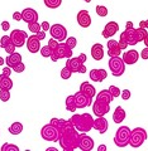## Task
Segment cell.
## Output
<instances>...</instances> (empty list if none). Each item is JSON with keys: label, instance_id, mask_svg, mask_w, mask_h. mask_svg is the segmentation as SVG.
<instances>
[{"label": "cell", "instance_id": "5b68a950", "mask_svg": "<svg viewBox=\"0 0 148 151\" xmlns=\"http://www.w3.org/2000/svg\"><path fill=\"white\" fill-rule=\"evenodd\" d=\"M131 129L128 126H120L117 130V134L114 136V144L118 147H125L129 145V137H131Z\"/></svg>", "mask_w": 148, "mask_h": 151}, {"label": "cell", "instance_id": "c3c4849f", "mask_svg": "<svg viewBox=\"0 0 148 151\" xmlns=\"http://www.w3.org/2000/svg\"><path fill=\"white\" fill-rule=\"evenodd\" d=\"M139 55H141L144 60H146V59H148V48H147V47H146V48L141 52V54H139Z\"/></svg>", "mask_w": 148, "mask_h": 151}, {"label": "cell", "instance_id": "44dd1931", "mask_svg": "<svg viewBox=\"0 0 148 151\" xmlns=\"http://www.w3.org/2000/svg\"><path fill=\"white\" fill-rule=\"evenodd\" d=\"M108 127H109V124H108V120L105 119L104 116H100L98 117L96 120H94V127L96 131H99L100 134H105L108 131Z\"/></svg>", "mask_w": 148, "mask_h": 151}, {"label": "cell", "instance_id": "8d00e7d4", "mask_svg": "<svg viewBox=\"0 0 148 151\" xmlns=\"http://www.w3.org/2000/svg\"><path fill=\"white\" fill-rule=\"evenodd\" d=\"M10 43H13V42H12L9 35H3L1 38H0V47H3V48H5V47L9 45Z\"/></svg>", "mask_w": 148, "mask_h": 151}, {"label": "cell", "instance_id": "cb8c5ba5", "mask_svg": "<svg viewBox=\"0 0 148 151\" xmlns=\"http://www.w3.org/2000/svg\"><path fill=\"white\" fill-rule=\"evenodd\" d=\"M80 92H82L84 94H86L90 98L95 97V93H96V89L93 84H90L89 82H82L80 84Z\"/></svg>", "mask_w": 148, "mask_h": 151}, {"label": "cell", "instance_id": "8fae6325", "mask_svg": "<svg viewBox=\"0 0 148 151\" xmlns=\"http://www.w3.org/2000/svg\"><path fill=\"white\" fill-rule=\"evenodd\" d=\"M10 39L13 42V44L19 48V47H23L24 43H27V39H28V35L24 30H20V29H14L10 32Z\"/></svg>", "mask_w": 148, "mask_h": 151}, {"label": "cell", "instance_id": "30bf717a", "mask_svg": "<svg viewBox=\"0 0 148 151\" xmlns=\"http://www.w3.org/2000/svg\"><path fill=\"white\" fill-rule=\"evenodd\" d=\"M50 34L51 38L58 40V42H63L67 39V29L62 25V24H53L50 28Z\"/></svg>", "mask_w": 148, "mask_h": 151}, {"label": "cell", "instance_id": "2e32d148", "mask_svg": "<svg viewBox=\"0 0 148 151\" xmlns=\"http://www.w3.org/2000/svg\"><path fill=\"white\" fill-rule=\"evenodd\" d=\"M22 20H24L28 24L38 22V13L32 8H26L24 10H22Z\"/></svg>", "mask_w": 148, "mask_h": 151}, {"label": "cell", "instance_id": "8992f818", "mask_svg": "<svg viewBox=\"0 0 148 151\" xmlns=\"http://www.w3.org/2000/svg\"><path fill=\"white\" fill-rule=\"evenodd\" d=\"M71 57H72V49L66 43H60L58 47L53 50V53H52L50 58H51V60H53V62H57L58 59H62V58L69 59Z\"/></svg>", "mask_w": 148, "mask_h": 151}, {"label": "cell", "instance_id": "11a10c76", "mask_svg": "<svg viewBox=\"0 0 148 151\" xmlns=\"http://www.w3.org/2000/svg\"><path fill=\"white\" fill-rule=\"evenodd\" d=\"M143 42H144V44H146V47H147V48H148V34L146 35V38H144V39H143Z\"/></svg>", "mask_w": 148, "mask_h": 151}, {"label": "cell", "instance_id": "277c9868", "mask_svg": "<svg viewBox=\"0 0 148 151\" xmlns=\"http://www.w3.org/2000/svg\"><path fill=\"white\" fill-rule=\"evenodd\" d=\"M148 135L147 131L143 127H136L134 130L131 131V137H129V145L132 147H141L143 142L147 140Z\"/></svg>", "mask_w": 148, "mask_h": 151}, {"label": "cell", "instance_id": "681fc988", "mask_svg": "<svg viewBox=\"0 0 148 151\" xmlns=\"http://www.w3.org/2000/svg\"><path fill=\"white\" fill-rule=\"evenodd\" d=\"M36 35L38 37V39H39V40H43L44 38H46V32H44V30H39Z\"/></svg>", "mask_w": 148, "mask_h": 151}, {"label": "cell", "instance_id": "4316f807", "mask_svg": "<svg viewBox=\"0 0 148 151\" xmlns=\"http://www.w3.org/2000/svg\"><path fill=\"white\" fill-rule=\"evenodd\" d=\"M113 98H114V97L112 96V93L109 92V89H103V91H100V92L96 94V101L109 103V105H110V102L113 101Z\"/></svg>", "mask_w": 148, "mask_h": 151}, {"label": "cell", "instance_id": "f35d334b", "mask_svg": "<svg viewBox=\"0 0 148 151\" xmlns=\"http://www.w3.org/2000/svg\"><path fill=\"white\" fill-rule=\"evenodd\" d=\"M71 74H72V72H71V70L65 65V67L62 68V70H61V78L62 79H69L71 77Z\"/></svg>", "mask_w": 148, "mask_h": 151}, {"label": "cell", "instance_id": "91938a15", "mask_svg": "<svg viewBox=\"0 0 148 151\" xmlns=\"http://www.w3.org/2000/svg\"><path fill=\"white\" fill-rule=\"evenodd\" d=\"M84 1H85V3H90V1H91V0H84Z\"/></svg>", "mask_w": 148, "mask_h": 151}, {"label": "cell", "instance_id": "f5cc1de1", "mask_svg": "<svg viewBox=\"0 0 148 151\" xmlns=\"http://www.w3.org/2000/svg\"><path fill=\"white\" fill-rule=\"evenodd\" d=\"M139 28H142V29H146V20H141L139 22Z\"/></svg>", "mask_w": 148, "mask_h": 151}, {"label": "cell", "instance_id": "e575fe53", "mask_svg": "<svg viewBox=\"0 0 148 151\" xmlns=\"http://www.w3.org/2000/svg\"><path fill=\"white\" fill-rule=\"evenodd\" d=\"M10 100V92L8 89H0V101L8 102Z\"/></svg>", "mask_w": 148, "mask_h": 151}, {"label": "cell", "instance_id": "603a6c76", "mask_svg": "<svg viewBox=\"0 0 148 151\" xmlns=\"http://www.w3.org/2000/svg\"><path fill=\"white\" fill-rule=\"evenodd\" d=\"M91 57L94 60H101L104 58V47L100 43H95L91 47Z\"/></svg>", "mask_w": 148, "mask_h": 151}, {"label": "cell", "instance_id": "6f0895ef", "mask_svg": "<svg viewBox=\"0 0 148 151\" xmlns=\"http://www.w3.org/2000/svg\"><path fill=\"white\" fill-rule=\"evenodd\" d=\"M47 151H57V149L56 147H48V149H47Z\"/></svg>", "mask_w": 148, "mask_h": 151}, {"label": "cell", "instance_id": "d4e9b609", "mask_svg": "<svg viewBox=\"0 0 148 151\" xmlns=\"http://www.w3.org/2000/svg\"><path fill=\"white\" fill-rule=\"evenodd\" d=\"M20 62H22V55L19 53H17V52L9 54L5 58V63H7L8 67H10V68H14L18 63H20Z\"/></svg>", "mask_w": 148, "mask_h": 151}, {"label": "cell", "instance_id": "f546056e", "mask_svg": "<svg viewBox=\"0 0 148 151\" xmlns=\"http://www.w3.org/2000/svg\"><path fill=\"white\" fill-rule=\"evenodd\" d=\"M22 131H23V125L20 122H14V124H12L10 127H9V132H10L12 135H19Z\"/></svg>", "mask_w": 148, "mask_h": 151}, {"label": "cell", "instance_id": "ac0fdd59", "mask_svg": "<svg viewBox=\"0 0 148 151\" xmlns=\"http://www.w3.org/2000/svg\"><path fill=\"white\" fill-rule=\"evenodd\" d=\"M139 57H141L139 53H138L136 49H132V50L124 52L122 59L125 64H136L138 62V59H139Z\"/></svg>", "mask_w": 148, "mask_h": 151}, {"label": "cell", "instance_id": "7dc6e473", "mask_svg": "<svg viewBox=\"0 0 148 151\" xmlns=\"http://www.w3.org/2000/svg\"><path fill=\"white\" fill-rule=\"evenodd\" d=\"M13 19L17 22H20L22 20V12H15L13 14Z\"/></svg>", "mask_w": 148, "mask_h": 151}, {"label": "cell", "instance_id": "5bb4252c", "mask_svg": "<svg viewBox=\"0 0 148 151\" xmlns=\"http://www.w3.org/2000/svg\"><path fill=\"white\" fill-rule=\"evenodd\" d=\"M109 111H110V106H109V103L100 102V101H96V100H95V103L93 105V112H94L98 117H100V116H105Z\"/></svg>", "mask_w": 148, "mask_h": 151}, {"label": "cell", "instance_id": "60d3db41", "mask_svg": "<svg viewBox=\"0 0 148 151\" xmlns=\"http://www.w3.org/2000/svg\"><path fill=\"white\" fill-rule=\"evenodd\" d=\"M13 70H14L15 73H22V72H24V70H26V65H24V63H23V62L18 63L15 67L13 68Z\"/></svg>", "mask_w": 148, "mask_h": 151}, {"label": "cell", "instance_id": "816d5d0a", "mask_svg": "<svg viewBox=\"0 0 148 151\" xmlns=\"http://www.w3.org/2000/svg\"><path fill=\"white\" fill-rule=\"evenodd\" d=\"M79 57H80V59L82 60L84 63H85V62H86V60H87V57H86V54H85V53H81Z\"/></svg>", "mask_w": 148, "mask_h": 151}, {"label": "cell", "instance_id": "3957f363", "mask_svg": "<svg viewBox=\"0 0 148 151\" xmlns=\"http://www.w3.org/2000/svg\"><path fill=\"white\" fill-rule=\"evenodd\" d=\"M70 121L79 132H89L94 127V119L90 113H81V115L75 113Z\"/></svg>", "mask_w": 148, "mask_h": 151}, {"label": "cell", "instance_id": "d590c367", "mask_svg": "<svg viewBox=\"0 0 148 151\" xmlns=\"http://www.w3.org/2000/svg\"><path fill=\"white\" fill-rule=\"evenodd\" d=\"M95 12H96L98 15L101 17V18H104V17L108 15V9L105 8V6H103V5H98L96 9H95Z\"/></svg>", "mask_w": 148, "mask_h": 151}, {"label": "cell", "instance_id": "83f0119b", "mask_svg": "<svg viewBox=\"0 0 148 151\" xmlns=\"http://www.w3.org/2000/svg\"><path fill=\"white\" fill-rule=\"evenodd\" d=\"M13 88V81L10 79V77H8L5 74H0V89H8L10 91Z\"/></svg>", "mask_w": 148, "mask_h": 151}, {"label": "cell", "instance_id": "f907efd6", "mask_svg": "<svg viewBox=\"0 0 148 151\" xmlns=\"http://www.w3.org/2000/svg\"><path fill=\"white\" fill-rule=\"evenodd\" d=\"M41 28H42V30H50V28H51V25H50V23L48 22H43L41 24Z\"/></svg>", "mask_w": 148, "mask_h": 151}, {"label": "cell", "instance_id": "9f6ffc18", "mask_svg": "<svg viewBox=\"0 0 148 151\" xmlns=\"http://www.w3.org/2000/svg\"><path fill=\"white\" fill-rule=\"evenodd\" d=\"M4 62H5V59L3 57H0V65H4Z\"/></svg>", "mask_w": 148, "mask_h": 151}, {"label": "cell", "instance_id": "836d02e7", "mask_svg": "<svg viewBox=\"0 0 148 151\" xmlns=\"http://www.w3.org/2000/svg\"><path fill=\"white\" fill-rule=\"evenodd\" d=\"M1 151H19V147L17 145H14V144L5 142L1 146Z\"/></svg>", "mask_w": 148, "mask_h": 151}, {"label": "cell", "instance_id": "9c48e42d", "mask_svg": "<svg viewBox=\"0 0 148 151\" xmlns=\"http://www.w3.org/2000/svg\"><path fill=\"white\" fill-rule=\"evenodd\" d=\"M66 67H67L72 73H85L86 72V65L80 57H71L66 60Z\"/></svg>", "mask_w": 148, "mask_h": 151}, {"label": "cell", "instance_id": "6da1fadb", "mask_svg": "<svg viewBox=\"0 0 148 151\" xmlns=\"http://www.w3.org/2000/svg\"><path fill=\"white\" fill-rule=\"evenodd\" d=\"M60 132L58 142L61 149L65 151H74L79 147V131L72 125L70 120H60V124L57 126Z\"/></svg>", "mask_w": 148, "mask_h": 151}, {"label": "cell", "instance_id": "9a60e30c", "mask_svg": "<svg viewBox=\"0 0 148 151\" xmlns=\"http://www.w3.org/2000/svg\"><path fill=\"white\" fill-rule=\"evenodd\" d=\"M26 44H27V48L31 53H37V52L41 50V40L38 39V37L36 34L28 37Z\"/></svg>", "mask_w": 148, "mask_h": 151}, {"label": "cell", "instance_id": "7a4b0ae2", "mask_svg": "<svg viewBox=\"0 0 148 151\" xmlns=\"http://www.w3.org/2000/svg\"><path fill=\"white\" fill-rule=\"evenodd\" d=\"M148 34V30L142 29V28H128V29L124 30L120 38H119V47H120L122 50H125L128 45H136L139 42H143V39L146 38V35Z\"/></svg>", "mask_w": 148, "mask_h": 151}, {"label": "cell", "instance_id": "7c38bea8", "mask_svg": "<svg viewBox=\"0 0 148 151\" xmlns=\"http://www.w3.org/2000/svg\"><path fill=\"white\" fill-rule=\"evenodd\" d=\"M94 147V140L86 135V132L79 134V149L82 151H90Z\"/></svg>", "mask_w": 148, "mask_h": 151}, {"label": "cell", "instance_id": "ab89813d", "mask_svg": "<svg viewBox=\"0 0 148 151\" xmlns=\"http://www.w3.org/2000/svg\"><path fill=\"white\" fill-rule=\"evenodd\" d=\"M65 43L67 44L71 49H74L76 47V44H77V39H76L75 37H70V38H67V39L65 40Z\"/></svg>", "mask_w": 148, "mask_h": 151}, {"label": "cell", "instance_id": "52a82bcc", "mask_svg": "<svg viewBox=\"0 0 148 151\" xmlns=\"http://www.w3.org/2000/svg\"><path fill=\"white\" fill-rule=\"evenodd\" d=\"M41 136L42 139L44 141H51V142H56L58 141V137H60V132H58V129L53 125H44L43 127L41 129Z\"/></svg>", "mask_w": 148, "mask_h": 151}, {"label": "cell", "instance_id": "d6986e66", "mask_svg": "<svg viewBox=\"0 0 148 151\" xmlns=\"http://www.w3.org/2000/svg\"><path fill=\"white\" fill-rule=\"evenodd\" d=\"M119 30V24L115 22H109L105 24V28H104V30H103V37L104 38H112L114 37L118 33Z\"/></svg>", "mask_w": 148, "mask_h": 151}, {"label": "cell", "instance_id": "680465c9", "mask_svg": "<svg viewBox=\"0 0 148 151\" xmlns=\"http://www.w3.org/2000/svg\"><path fill=\"white\" fill-rule=\"evenodd\" d=\"M146 29H148V19L146 20Z\"/></svg>", "mask_w": 148, "mask_h": 151}, {"label": "cell", "instance_id": "f6af8a7d", "mask_svg": "<svg viewBox=\"0 0 148 151\" xmlns=\"http://www.w3.org/2000/svg\"><path fill=\"white\" fill-rule=\"evenodd\" d=\"M1 29H3L4 32H8L9 29H10V24H9V22L4 20V22L1 23Z\"/></svg>", "mask_w": 148, "mask_h": 151}, {"label": "cell", "instance_id": "b9f144b4", "mask_svg": "<svg viewBox=\"0 0 148 151\" xmlns=\"http://www.w3.org/2000/svg\"><path fill=\"white\" fill-rule=\"evenodd\" d=\"M58 40H56V39H53V38H51V39L48 40V47H50V48L52 49V50H55L56 48H57V47H58Z\"/></svg>", "mask_w": 148, "mask_h": 151}, {"label": "cell", "instance_id": "484cf974", "mask_svg": "<svg viewBox=\"0 0 148 151\" xmlns=\"http://www.w3.org/2000/svg\"><path fill=\"white\" fill-rule=\"evenodd\" d=\"M125 116H127V113L124 111V108L122 106H118L113 113V121L115 122V124H122V122L125 120Z\"/></svg>", "mask_w": 148, "mask_h": 151}, {"label": "cell", "instance_id": "74e56055", "mask_svg": "<svg viewBox=\"0 0 148 151\" xmlns=\"http://www.w3.org/2000/svg\"><path fill=\"white\" fill-rule=\"evenodd\" d=\"M108 89H109V92L112 93V96H113L114 98L119 97V96H120V93H122V91H120V89H119L117 86H110Z\"/></svg>", "mask_w": 148, "mask_h": 151}, {"label": "cell", "instance_id": "bcb514c9", "mask_svg": "<svg viewBox=\"0 0 148 151\" xmlns=\"http://www.w3.org/2000/svg\"><path fill=\"white\" fill-rule=\"evenodd\" d=\"M12 69H13V68L8 67V65H7V67H4V68H3V74H5V76H8V77H10V74H12V72H13Z\"/></svg>", "mask_w": 148, "mask_h": 151}, {"label": "cell", "instance_id": "1f68e13d", "mask_svg": "<svg viewBox=\"0 0 148 151\" xmlns=\"http://www.w3.org/2000/svg\"><path fill=\"white\" fill-rule=\"evenodd\" d=\"M28 29H29L33 34H37L39 30H42V28H41V24L38 22H34V23H29L28 24Z\"/></svg>", "mask_w": 148, "mask_h": 151}, {"label": "cell", "instance_id": "e0dca14e", "mask_svg": "<svg viewBox=\"0 0 148 151\" xmlns=\"http://www.w3.org/2000/svg\"><path fill=\"white\" fill-rule=\"evenodd\" d=\"M77 24L81 28H89L91 25V17L87 10H80L77 13Z\"/></svg>", "mask_w": 148, "mask_h": 151}, {"label": "cell", "instance_id": "db71d44e", "mask_svg": "<svg viewBox=\"0 0 148 151\" xmlns=\"http://www.w3.org/2000/svg\"><path fill=\"white\" fill-rule=\"evenodd\" d=\"M98 151H106V146H105V145H100L98 147Z\"/></svg>", "mask_w": 148, "mask_h": 151}, {"label": "cell", "instance_id": "d6a6232c", "mask_svg": "<svg viewBox=\"0 0 148 151\" xmlns=\"http://www.w3.org/2000/svg\"><path fill=\"white\" fill-rule=\"evenodd\" d=\"M39 52H41L42 57H44V58H50V57L52 55V53H53V50L50 48L48 44L44 45V47H41V50Z\"/></svg>", "mask_w": 148, "mask_h": 151}, {"label": "cell", "instance_id": "7402d4cb", "mask_svg": "<svg viewBox=\"0 0 148 151\" xmlns=\"http://www.w3.org/2000/svg\"><path fill=\"white\" fill-rule=\"evenodd\" d=\"M108 77V72L105 69H93L90 70V79L94 82H103Z\"/></svg>", "mask_w": 148, "mask_h": 151}, {"label": "cell", "instance_id": "ffe728a7", "mask_svg": "<svg viewBox=\"0 0 148 151\" xmlns=\"http://www.w3.org/2000/svg\"><path fill=\"white\" fill-rule=\"evenodd\" d=\"M108 55L109 57H119L122 53V49L119 47V42L118 40H114L110 39L108 40Z\"/></svg>", "mask_w": 148, "mask_h": 151}, {"label": "cell", "instance_id": "ee69618b", "mask_svg": "<svg viewBox=\"0 0 148 151\" xmlns=\"http://www.w3.org/2000/svg\"><path fill=\"white\" fill-rule=\"evenodd\" d=\"M15 48H17V47L14 45L13 43H10L9 45H7L5 48H4V50H5L8 54H12V53H14V52H15Z\"/></svg>", "mask_w": 148, "mask_h": 151}, {"label": "cell", "instance_id": "4fadbf2b", "mask_svg": "<svg viewBox=\"0 0 148 151\" xmlns=\"http://www.w3.org/2000/svg\"><path fill=\"white\" fill-rule=\"evenodd\" d=\"M75 101H76V107L77 108H85L89 107L93 102V98H90L86 94H84L82 92H76L75 93Z\"/></svg>", "mask_w": 148, "mask_h": 151}, {"label": "cell", "instance_id": "4dcf8cb0", "mask_svg": "<svg viewBox=\"0 0 148 151\" xmlns=\"http://www.w3.org/2000/svg\"><path fill=\"white\" fill-rule=\"evenodd\" d=\"M44 5L50 9H56L62 4V0H43Z\"/></svg>", "mask_w": 148, "mask_h": 151}, {"label": "cell", "instance_id": "7bdbcfd3", "mask_svg": "<svg viewBox=\"0 0 148 151\" xmlns=\"http://www.w3.org/2000/svg\"><path fill=\"white\" fill-rule=\"evenodd\" d=\"M120 96L123 98V101H128L131 98V91H129V89H124V91H122Z\"/></svg>", "mask_w": 148, "mask_h": 151}, {"label": "cell", "instance_id": "ba28073f", "mask_svg": "<svg viewBox=\"0 0 148 151\" xmlns=\"http://www.w3.org/2000/svg\"><path fill=\"white\" fill-rule=\"evenodd\" d=\"M109 69L112 70L114 77H120L125 70V63L123 62L120 57H110L109 59Z\"/></svg>", "mask_w": 148, "mask_h": 151}, {"label": "cell", "instance_id": "f1b7e54d", "mask_svg": "<svg viewBox=\"0 0 148 151\" xmlns=\"http://www.w3.org/2000/svg\"><path fill=\"white\" fill-rule=\"evenodd\" d=\"M66 110L70 111V112H75L77 110L76 107V101H75V94H71L66 98Z\"/></svg>", "mask_w": 148, "mask_h": 151}]
</instances>
